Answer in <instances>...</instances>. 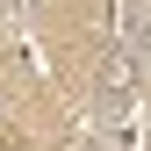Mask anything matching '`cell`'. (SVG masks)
<instances>
[{
  "label": "cell",
  "mask_w": 151,
  "mask_h": 151,
  "mask_svg": "<svg viewBox=\"0 0 151 151\" xmlns=\"http://www.w3.org/2000/svg\"><path fill=\"white\" fill-rule=\"evenodd\" d=\"M129 50H151V7H137V43Z\"/></svg>",
  "instance_id": "6da1fadb"
},
{
  "label": "cell",
  "mask_w": 151,
  "mask_h": 151,
  "mask_svg": "<svg viewBox=\"0 0 151 151\" xmlns=\"http://www.w3.org/2000/svg\"><path fill=\"white\" fill-rule=\"evenodd\" d=\"M0 151H14V144H0Z\"/></svg>",
  "instance_id": "7a4b0ae2"
}]
</instances>
